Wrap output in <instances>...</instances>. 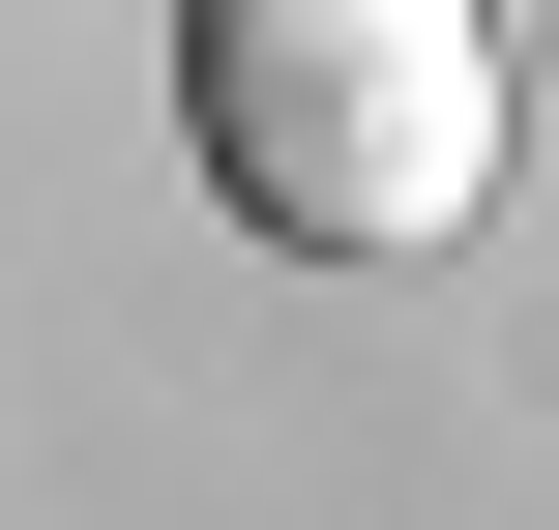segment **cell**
Returning a JSON list of instances; mask_svg holds the SVG:
<instances>
[{
  "instance_id": "6da1fadb",
  "label": "cell",
  "mask_w": 559,
  "mask_h": 530,
  "mask_svg": "<svg viewBox=\"0 0 559 530\" xmlns=\"http://www.w3.org/2000/svg\"><path fill=\"white\" fill-rule=\"evenodd\" d=\"M206 177L295 266H413L501 207V30L472 0H206Z\"/></svg>"
}]
</instances>
